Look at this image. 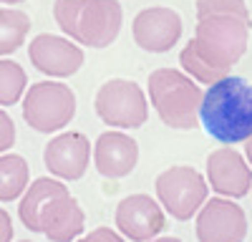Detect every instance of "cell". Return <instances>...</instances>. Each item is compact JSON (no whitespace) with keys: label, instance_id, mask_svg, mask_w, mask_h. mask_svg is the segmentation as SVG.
<instances>
[{"label":"cell","instance_id":"obj_17","mask_svg":"<svg viewBox=\"0 0 252 242\" xmlns=\"http://www.w3.org/2000/svg\"><path fill=\"white\" fill-rule=\"evenodd\" d=\"M31 33V15L20 8H0V58L26 46Z\"/></svg>","mask_w":252,"mask_h":242},{"label":"cell","instance_id":"obj_20","mask_svg":"<svg viewBox=\"0 0 252 242\" xmlns=\"http://www.w3.org/2000/svg\"><path fill=\"white\" fill-rule=\"evenodd\" d=\"M76 242H126V240H124V235H121L119 230L96 227V230H91L86 237H81V240H76Z\"/></svg>","mask_w":252,"mask_h":242},{"label":"cell","instance_id":"obj_8","mask_svg":"<svg viewBox=\"0 0 252 242\" xmlns=\"http://www.w3.org/2000/svg\"><path fill=\"white\" fill-rule=\"evenodd\" d=\"M154 192H157L159 205L174 219L187 222V219H192L199 212V207L207 202L209 184L194 167L177 164V167L164 169L157 177Z\"/></svg>","mask_w":252,"mask_h":242},{"label":"cell","instance_id":"obj_13","mask_svg":"<svg viewBox=\"0 0 252 242\" xmlns=\"http://www.w3.org/2000/svg\"><path fill=\"white\" fill-rule=\"evenodd\" d=\"M207 184L220 197L242 199L252 189V167L237 149L220 147L207 156Z\"/></svg>","mask_w":252,"mask_h":242},{"label":"cell","instance_id":"obj_2","mask_svg":"<svg viewBox=\"0 0 252 242\" xmlns=\"http://www.w3.org/2000/svg\"><path fill=\"white\" fill-rule=\"evenodd\" d=\"M18 217L31 232L46 235L51 242H73L86 227V214L78 199L71 197L68 187L53 177L28 182L26 192L20 194Z\"/></svg>","mask_w":252,"mask_h":242},{"label":"cell","instance_id":"obj_25","mask_svg":"<svg viewBox=\"0 0 252 242\" xmlns=\"http://www.w3.org/2000/svg\"><path fill=\"white\" fill-rule=\"evenodd\" d=\"M20 242H31V240H20Z\"/></svg>","mask_w":252,"mask_h":242},{"label":"cell","instance_id":"obj_1","mask_svg":"<svg viewBox=\"0 0 252 242\" xmlns=\"http://www.w3.org/2000/svg\"><path fill=\"white\" fill-rule=\"evenodd\" d=\"M197 26L179 63L197 84L209 86L232 73L250 46L252 15L245 0H197Z\"/></svg>","mask_w":252,"mask_h":242},{"label":"cell","instance_id":"obj_16","mask_svg":"<svg viewBox=\"0 0 252 242\" xmlns=\"http://www.w3.org/2000/svg\"><path fill=\"white\" fill-rule=\"evenodd\" d=\"M31 182V167L20 154H0V202H13L26 192Z\"/></svg>","mask_w":252,"mask_h":242},{"label":"cell","instance_id":"obj_18","mask_svg":"<svg viewBox=\"0 0 252 242\" xmlns=\"http://www.w3.org/2000/svg\"><path fill=\"white\" fill-rule=\"evenodd\" d=\"M28 89L26 68L10 58H0V106H15Z\"/></svg>","mask_w":252,"mask_h":242},{"label":"cell","instance_id":"obj_24","mask_svg":"<svg viewBox=\"0 0 252 242\" xmlns=\"http://www.w3.org/2000/svg\"><path fill=\"white\" fill-rule=\"evenodd\" d=\"M3 5H20V3H26V0H0Z\"/></svg>","mask_w":252,"mask_h":242},{"label":"cell","instance_id":"obj_9","mask_svg":"<svg viewBox=\"0 0 252 242\" xmlns=\"http://www.w3.org/2000/svg\"><path fill=\"white\" fill-rule=\"evenodd\" d=\"M194 232L199 242H245L247 214L235 199L212 197L199 207Z\"/></svg>","mask_w":252,"mask_h":242},{"label":"cell","instance_id":"obj_14","mask_svg":"<svg viewBox=\"0 0 252 242\" xmlns=\"http://www.w3.org/2000/svg\"><path fill=\"white\" fill-rule=\"evenodd\" d=\"M91 161V141L81 131H63L53 136L43 149L46 169L66 182H76L86 174Z\"/></svg>","mask_w":252,"mask_h":242},{"label":"cell","instance_id":"obj_21","mask_svg":"<svg viewBox=\"0 0 252 242\" xmlns=\"http://www.w3.org/2000/svg\"><path fill=\"white\" fill-rule=\"evenodd\" d=\"M0 242H13V219L0 207Z\"/></svg>","mask_w":252,"mask_h":242},{"label":"cell","instance_id":"obj_15","mask_svg":"<svg viewBox=\"0 0 252 242\" xmlns=\"http://www.w3.org/2000/svg\"><path fill=\"white\" fill-rule=\"evenodd\" d=\"M139 164V141L121 129L103 131L94 144V167L106 179L129 177Z\"/></svg>","mask_w":252,"mask_h":242},{"label":"cell","instance_id":"obj_22","mask_svg":"<svg viewBox=\"0 0 252 242\" xmlns=\"http://www.w3.org/2000/svg\"><path fill=\"white\" fill-rule=\"evenodd\" d=\"M245 156H247V164L252 167V136L245 141Z\"/></svg>","mask_w":252,"mask_h":242},{"label":"cell","instance_id":"obj_12","mask_svg":"<svg viewBox=\"0 0 252 242\" xmlns=\"http://www.w3.org/2000/svg\"><path fill=\"white\" fill-rule=\"evenodd\" d=\"M114 225L126 240L146 242V240L161 235L166 217H164V207L159 205V199L139 192V194L124 197L116 205Z\"/></svg>","mask_w":252,"mask_h":242},{"label":"cell","instance_id":"obj_26","mask_svg":"<svg viewBox=\"0 0 252 242\" xmlns=\"http://www.w3.org/2000/svg\"><path fill=\"white\" fill-rule=\"evenodd\" d=\"M250 192H252V189H250Z\"/></svg>","mask_w":252,"mask_h":242},{"label":"cell","instance_id":"obj_23","mask_svg":"<svg viewBox=\"0 0 252 242\" xmlns=\"http://www.w3.org/2000/svg\"><path fill=\"white\" fill-rule=\"evenodd\" d=\"M146 242H182L179 237H152V240H146Z\"/></svg>","mask_w":252,"mask_h":242},{"label":"cell","instance_id":"obj_7","mask_svg":"<svg viewBox=\"0 0 252 242\" xmlns=\"http://www.w3.org/2000/svg\"><path fill=\"white\" fill-rule=\"evenodd\" d=\"M94 111L106 126L141 129L149 119V101L144 89L129 78H109L94 98Z\"/></svg>","mask_w":252,"mask_h":242},{"label":"cell","instance_id":"obj_11","mask_svg":"<svg viewBox=\"0 0 252 242\" xmlns=\"http://www.w3.org/2000/svg\"><path fill=\"white\" fill-rule=\"evenodd\" d=\"M31 66L51 78H68L81 71L86 53L78 43H73L66 35H53V33H38L31 46H28Z\"/></svg>","mask_w":252,"mask_h":242},{"label":"cell","instance_id":"obj_6","mask_svg":"<svg viewBox=\"0 0 252 242\" xmlns=\"http://www.w3.org/2000/svg\"><path fill=\"white\" fill-rule=\"evenodd\" d=\"M23 119L38 134H56L66 129L76 116V93L63 81H38L23 93Z\"/></svg>","mask_w":252,"mask_h":242},{"label":"cell","instance_id":"obj_10","mask_svg":"<svg viewBox=\"0 0 252 242\" xmlns=\"http://www.w3.org/2000/svg\"><path fill=\"white\" fill-rule=\"evenodd\" d=\"M182 15L169 5L144 8L131 20V38L146 53H166L182 38Z\"/></svg>","mask_w":252,"mask_h":242},{"label":"cell","instance_id":"obj_4","mask_svg":"<svg viewBox=\"0 0 252 242\" xmlns=\"http://www.w3.org/2000/svg\"><path fill=\"white\" fill-rule=\"evenodd\" d=\"M53 20L61 33L86 48H109L121 33L119 0H53Z\"/></svg>","mask_w":252,"mask_h":242},{"label":"cell","instance_id":"obj_5","mask_svg":"<svg viewBox=\"0 0 252 242\" xmlns=\"http://www.w3.org/2000/svg\"><path fill=\"white\" fill-rule=\"evenodd\" d=\"M152 106L164 126L187 131L199 124V106H202V84L179 71V68H157L146 81Z\"/></svg>","mask_w":252,"mask_h":242},{"label":"cell","instance_id":"obj_3","mask_svg":"<svg viewBox=\"0 0 252 242\" xmlns=\"http://www.w3.org/2000/svg\"><path fill=\"white\" fill-rule=\"evenodd\" d=\"M199 121L220 144L247 141L252 136V84L232 73L209 84L202 96Z\"/></svg>","mask_w":252,"mask_h":242},{"label":"cell","instance_id":"obj_19","mask_svg":"<svg viewBox=\"0 0 252 242\" xmlns=\"http://www.w3.org/2000/svg\"><path fill=\"white\" fill-rule=\"evenodd\" d=\"M15 144V121L5 109H0V154Z\"/></svg>","mask_w":252,"mask_h":242}]
</instances>
